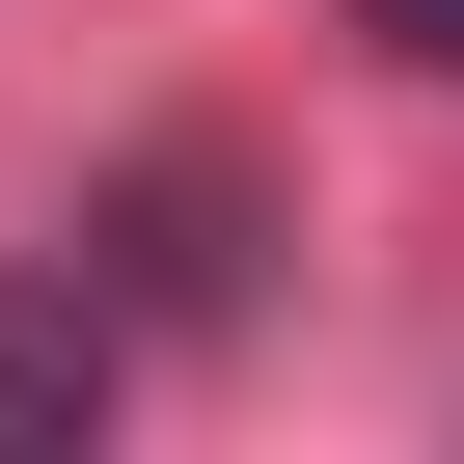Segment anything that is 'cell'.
Wrapping results in <instances>:
<instances>
[{
	"label": "cell",
	"instance_id": "2",
	"mask_svg": "<svg viewBox=\"0 0 464 464\" xmlns=\"http://www.w3.org/2000/svg\"><path fill=\"white\" fill-rule=\"evenodd\" d=\"M355 28H382V55H410V82H464V0H355Z\"/></svg>",
	"mask_w": 464,
	"mask_h": 464
},
{
	"label": "cell",
	"instance_id": "1",
	"mask_svg": "<svg viewBox=\"0 0 464 464\" xmlns=\"http://www.w3.org/2000/svg\"><path fill=\"white\" fill-rule=\"evenodd\" d=\"M110 410V301L82 274H0V437H82Z\"/></svg>",
	"mask_w": 464,
	"mask_h": 464
}]
</instances>
